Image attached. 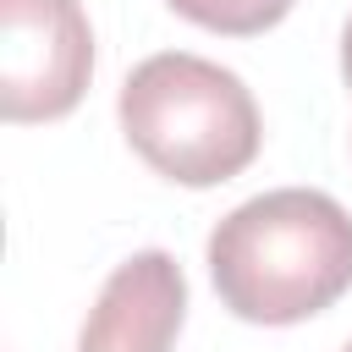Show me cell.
Masks as SVG:
<instances>
[{
    "label": "cell",
    "instance_id": "cell-1",
    "mask_svg": "<svg viewBox=\"0 0 352 352\" xmlns=\"http://www.w3.org/2000/svg\"><path fill=\"white\" fill-rule=\"evenodd\" d=\"M209 280L248 324H302L352 292V214L319 187H275L209 231Z\"/></svg>",
    "mask_w": 352,
    "mask_h": 352
},
{
    "label": "cell",
    "instance_id": "cell-2",
    "mask_svg": "<svg viewBox=\"0 0 352 352\" xmlns=\"http://www.w3.org/2000/svg\"><path fill=\"white\" fill-rule=\"evenodd\" d=\"M132 154L176 187H220L242 176L264 143L253 88L204 55L160 50L138 60L116 99Z\"/></svg>",
    "mask_w": 352,
    "mask_h": 352
},
{
    "label": "cell",
    "instance_id": "cell-3",
    "mask_svg": "<svg viewBox=\"0 0 352 352\" xmlns=\"http://www.w3.org/2000/svg\"><path fill=\"white\" fill-rule=\"evenodd\" d=\"M0 116L60 121L94 77V28L77 0H0Z\"/></svg>",
    "mask_w": 352,
    "mask_h": 352
},
{
    "label": "cell",
    "instance_id": "cell-4",
    "mask_svg": "<svg viewBox=\"0 0 352 352\" xmlns=\"http://www.w3.org/2000/svg\"><path fill=\"white\" fill-rule=\"evenodd\" d=\"M187 319V275L165 248H143L99 286L77 352H170Z\"/></svg>",
    "mask_w": 352,
    "mask_h": 352
},
{
    "label": "cell",
    "instance_id": "cell-5",
    "mask_svg": "<svg viewBox=\"0 0 352 352\" xmlns=\"http://www.w3.org/2000/svg\"><path fill=\"white\" fill-rule=\"evenodd\" d=\"M165 6L209 33H226V38H253L292 11V0H165Z\"/></svg>",
    "mask_w": 352,
    "mask_h": 352
},
{
    "label": "cell",
    "instance_id": "cell-6",
    "mask_svg": "<svg viewBox=\"0 0 352 352\" xmlns=\"http://www.w3.org/2000/svg\"><path fill=\"white\" fill-rule=\"evenodd\" d=\"M341 77H346V88H352V16H346V28H341Z\"/></svg>",
    "mask_w": 352,
    "mask_h": 352
},
{
    "label": "cell",
    "instance_id": "cell-7",
    "mask_svg": "<svg viewBox=\"0 0 352 352\" xmlns=\"http://www.w3.org/2000/svg\"><path fill=\"white\" fill-rule=\"evenodd\" d=\"M341 352H352V341H346V346H341Z\"/></svg>",
    "mask_w": 352,
    "mask_h": 352
}]
</instances>
